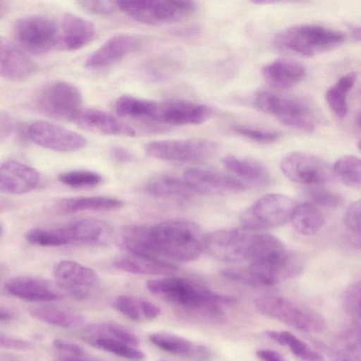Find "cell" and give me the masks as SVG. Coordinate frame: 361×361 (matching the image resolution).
Here are the masks:
<instances>
[{
  "label": "cell",
  "instance_id": "1",
  "mask_svg": "<svg viewBox=\"0 0 361 361\" xmlns=\"http://www.w3.org/2000/svg\"><path fill=\"white\" fill-rule=\"evenodd\" d=\"M203 238L199 227L186 221L170 220L144 226L142 254L190 262L200 255Z\"/></svg>",
  "mask_w": 361,
  "mask_h": 361
},
{
  "label": "cell",
  "instance_id": "2",
  "mask_svg": "<svg viewBox=\"0 0 361 361\" xmlns=\"http://www.w3.org/2000/svg\"><path fill=\"white\" fill-rule=\"evenodd\" d=\"M250 264L246 269L259 286H271L293 277L300 266L276 237L254 233L247 255Z\"/></svg>",
  "mask_w": 361,
  "mask_h": 361
},
{
  "label": "cell",
  "instance_id": "3",
  "mask_svg": "<svg viewBox=\"0 0 361 361\" xmlns=\"http://www.w3.org/2000/svg\"><path fill=\"white\" fill-rule=\"evenodd\" d=\"M145 285L149 291L173 305L212 316L220 313L222 305L233 304L236 301L233 296L214 292L184 278L149 280Z\"/></svg>",
  "mask_w": 361,
  "mask_h": 361
},
{
  "label": "cell",
  "instance_id": "4",
  "mask_svg": "<svg viewBox=\"0 0 361 361\" xmlns=\"http://www.w3.org/2000/svg\"><path fill=\"white\" fill-rule=\"evenodd\" d=\"M126 111L130 118L171 126L200 124L213 114L210 106L192 101H155L136 97H131L128 100Z\"/></svg>",
  "mask_w": 361,
  "mask_h": 361
},
{
  "label": "cell",
  "instance_id": "5",
  "mask_svg": "<svg viewBox=\"0 0 361 361\" xmlns=\"http://www.w3.org/2000/svg\"><path fill=\"white\" fill-rule=\"evenodd\" d=\"M345 39L340 31L318 24L301 23L280 30L273 44L285 51L312 56L337 47Z\"/></svg>",
  "mask_w": 361,
  "mask_h": 361
},
{
  "label": "cell",
  "instance_id": "6",
  "mask_svg": "<svg viewBox=\"0 0 361 361\" xmlns=\"http://www.w3.org/2000/svg\"><path fill=\"white\" fill-rule=\"evenodd\" d=\"M118 8L133 20L159 25L180 21L195 11L194 1L181 0L116 1Z\"/></svg>",
  "mask_w": 361,
  "mask_h": 361
},
{
  "label": "cell",
  "instance_id": "7",
  "mask_svg": "<svg viewBox=\"0 0 361 361\" xmlns=\"http://www.w3.org/2000/svg\"><path fill=\"white\" fill-rule=\"evenodd\" d=\"M255 306L260 313L302 331L319 333L326 326L320 314L281 296H261Z\"/></svg>",
  "mask_w": 361,
  "mask_h": 361
},
{
  "label": "cell",
  "instance_id": "8",
  "mask_svg": "<svg viewBox=\"0 0 361 361\" xmlns=\"http://www.w3.org/2000/svg\"><path fill=\"white\" fill-rule=\"evenodd\" d=\"M295 205L286 195L268 193L247 208L240 221L244 228L250 231L279 227L290 221Z\"/></svg>",
  "mask_w": 361,
  "mask_h": 361
},
{
  "label": "cell",
  "instance_id": "9",
  "mask_svg": "<svg viewBox=\"0 0 361 361\" xmlns=\"http://www.w3.org/2000/svg\"><path fill=\"white\" fill-rule=\"evenodd\" d=\"M218 151L216 142L204 138L157 140L145 145L149 156L170 161H204L214 157Z\"/></svg>",
  "mask_w": 361,
  "mask_h": 361
},
{
  "label": "cell",
  "instance_id": "10",
  "mask_svg": "<svg viewBox=\"0 0 361 361\" xmlns=\"http://www.w3.org/2000/svg\"><path fill=\"white\" fill-rule=\"evenodd\" d=\"M36 106L44 116L73 121L82 109V94L73 84L55 81L44 86L37 94Z\"/></svg>",
  "mask_w": 361,
  "mask_h": 361
},
{
  "label": "cell",
  "instance_id": "11",
  "mask_svg": "<svg viewBox=\"0 0 361 361\" xmlns=\"http://www.w3.org/2000/svg\"><path fill=\"white\" fill-rule=\"evenodd\" d=\"M18 42L33 54H43L59 44V29L48 17L32 15L19 18L13 27Z\"/></svg>",
  "mask_w": 361,
  "mask_h": 361
},
{
  "label": "cell",
  "instance_id": "12",
  "mask_svg": "<svg viewBox=\"0 0 361 361\" xmlns=\"http://www.w3.org/2000/svg\"><path fill=\"white\" fill-rule=\"evenodd\" d=\"M55 285L63 295L77 300L89 298L99 285L93 269L71 260H61L53 267Z\"/></svg>",
  "mask_w": 361,
  "mask_h": 361
},
{
  "label": "cell",
  "instance_id": "13",
  "mask_svg": "<svg viewBox=\"0 0 361 361\" xmlns=\"http://www.w3.org/2000/svg\"><path fill=\"white\" fill-rule=\"evenodd\" d=\"M280 169L290 180L304 185H318L329 181L333 175L332 168L321 157L302 152L286 154L281 161Z\"/></svg>",
  "mask_w": 361,
  "mask_h": 361
},
{
  "label": "cell",
  "instance_id": "14",
  "mask_svg": "<svg viewBox=\"0 0 361 361\" xmlns=\"http://www.w3.org/2000/svg\"><path fill=\"white\" fill-rule=\"evenodd\" d=\"M251 231L246 228L212 231L204 236L203 247L209 255L221 261L247 259L254 234Z\"/></svg>",
  "mask_w": 361,
  "mask_h": 361
},
{
  "label": "cell",
  "instance_id": "15",
  "mask_svg": "<svg viewBox=\"0 0 361 361\" xmlns=\"http://www.w3.org/2000/svg\"><path fill=\"white\" fill-rule=\"evenodd\" d=\"M27 133L32 142L55 152H75L87 145L86 139L80 134L45 121L32 123Z\"/></svg>",
  "mask_w": 361,
  "mask_h": 361
},
{
  "label": "cell",
  "instance_id": "16",
  "mask_svg": "<svg viewBox=\"0 0 361 361\" xmlns=\"http://www.w3.org/2000/svg\"><path fill=\"white\" fill-rule=\"evenodd\" d=\"M182 179L194 193L220 195L238 193L246 189V185L238 178L209 169H187Z\"/></svg>",
  "mask_w": 361,
  "mask_h": 361
},
{
  "label": "cell",
  "instance_id": "17",
  "mask_svg": "<svg viewBox=\"0 0 361 361\" xmlns=\"http://www.w3.org/2000/svg\"><path fill=\"white\" fill-rule=\"evenodd\" d=\"M4 289L10 295L30 302H49L63 295L56 285L32 275L14 276L6 282Z\"/></svg>",
  "mask_w": 361,
  "mask_h": 361
},
{
  "label": "cell",
  "instance_id": "18",
  "mask_svg": "<svg viewBox=\"0 0 361 361\" xmlns=\"http://www.w3.org/2000/svg\"><path fill=\"white\" fill-rule=\"evenodd\" d=\"M140 41L139 37L131 34L114 35L87 58L85 65L92 69L110 66L135 50Z\"/></svg>",
  "mask_w": 361,
  "mask_h": 361
},
{
  "label": "cell",
  "instance_id": "19",
  "mask_svg": "<svg viewBox=\"0 0 361 361\" xmlns=\"http://www.w3.org/2000/svg\"><path fill=\"white\" fill-rule=\"evenodd\" d=\"M78 126L92 131L109 135L134 137L135 129L114 115L97 109H81L73 121Z\"/></svg>",
  "mask_w": 361,
  "mask_h": 361
},
{
  "label": "cell",
  "instance_id": "20",
  "mask_svg": "<svg viewBox=\"0 0 361 361\" xmlns=\"http://www.w3.org/2000/svg\"><path fill=\"white\" fill-rule=\"evenodd\" d=\"M39 172L23 163L11 160L0 166V191L22 195L34 190L39 182Z\"/></svg>",
  "mask_w": 361,
  "mask_h": 361
},
{
  "label": "cell",
  "instance_id": "21",
  "mask_svg": "<svg viewBox=\"0 0 361 361\" xmlns=\"http://www.w3.org/2000/svg\"><path fill=\"white\" fill-rule=\"evenodd\" d=\"M35 70L34 61L19 47L0 36V76L22 80L30 77Z\"/></svg>",
  "mask_w": 361,
  "mask_h": 361
},
{
  "label": "cell",
  "instance_id": "22",
  "mask_svg": "<svg viewBox=\"0 0 361 361\" xmlns=\"http://www.w3.org/2000/svg\"><path fill=\"white\" fill-rule=\"evenodd\" d=\"M95 35L96 28L91 21L75 14L66 13L61 20L59 47L66 50H77L89 44Z\"/></svg>",
  "mask_w": 361,
  "mask_h": 361
},
{
  "label": "cell",
  "instance_id": "23",
  "mask_svg": "<svg viewBox=\"0 0 361 361\" xmlns=\"http://www.w3.org/2000/svg\"><path fill=\"white\" fill-rule=\"evenodd\" d=\"M254 105L259 111L275 116L279 121L309 116L310 114L309 106L302 101L269 92H259L255 97Z\"/></svg>",
  "mask_w": 361,
  "mask_h": 361
},
{
  "label": "cell",
  "instance_id": "24",
  "mask_svg": "<svg viewBox=\"0 0 361 361\" xmlns=\"http://www.w3.org/2000/svg\"><path fill=\"white\" fill-rule=\"evenodd\" d=\"M149 340L159 349L174 355L196 361H203L211 356L206 346L171 333H154L149 336Z\"/></svg>",
  "mask_w": 361,
  "mask_h": 361
},
{
  "label": "cell",
  "instance_id": "25",
  "mask_svg": "<svg viewBox=\"0 0 361 361\" xmlns=\"http://www.w3.org/2000/svg\"><path fill=\"white\" fill-rule=\"evenodd\" d=\"M262 74L273 87L288 89L300 82L305 76V66L297 61L279 58L264 66Z\"/></svg>",
  "mask_w": 361,
  "mask_h": 361
},
{
  "label": "cell",
  "instance_id": "26",
  "mask_svg": "<svg viewBox=\"0 0 361 361\" xmlns=\"http://www.w3.org/2000/svg\"><path fill=\"white\" fill-rule=\"evenodd\" d=\"M68 228L71 243L104 246L111 242L113 236L111 226L107 222L97 219H82Z\"/></svg>",
  "mask_w": 361,
  "mask_h": 361
},
{
  "label": "cell",
  "instance_id": "27",
  "mask_svg": "<svg viewBox=\"0 0 361 361\" xmlns=\"http://www.w3.org/2000/svg\"><path fill=\"white\" fill-rule=\"evenodd\" d=\"M124 205L120 199L107 196L66 197L53 204L54 212L68 214L83 211L109 212L118 210Z\"/></svg>",
  "mask_w": 361,
  "mask_h": 361
},
{
  "label": "cell",
  "instance_id": "28",
  "mask_svg": "<svg viewBox=\"0 0 361 361\" xmlns=\"http://www.w3.org/2000/svg\"><path fill=\"white\" fill-rule=\"evenodd\" d=\"M114 266L123 271L142 275H169L178 270L173 264L156 257L135 254L117 259Z\"/></svg>",
  "mask_w": 361,
  "mask_h": 361
},
{
  "label": "cell",
  "instance_id": "29",
  "mask_svg": "<svg viewBox=\"0 0 361 361\" xmlns=\"http://www.w3.org/2000/svg\"><path fill=\"white\" fill-rule=\"evenodd\" d=\"M224 166L235 178L255 185H265L269 183L270 172L262 162L250 158L239 157L234 155L225 157Z\"/></svg>",
  "mask_w": 361,
  "mask_h": 361
},
{
  "label": "cell",
  "instance_id": "30",
  "mask_svg": "<svg viewBox=\"0 0 361 361\" xmlns=\"http://www.w3.org/2000/svg\"><path fill=\"white\" fill-rule=\"evenodd\" d=\"M145 191L158 199L185 200L194 193L181 178L160 175L151 178L145 185Z\"/></svg>",
  "mask_w": 361,
  "mask_h": 361
},
{
  "label": "cell",
  "instance_id": "31",
  "mask_svg": "<svg viewBox=\"0 0 361 361\" xmlns=\"http://www.w3.org/2000/svg\"><path fill=\"white\" fill-rule=\"evenodd\" d=\"M30 314L39 321L51 326L73 329L81 326L85 319L78 312L71 309L53 305H43L32 307Z\"/></svg>",
  "mask_w": 361,
  "mask_h": 361
},
{
  "label": "cell",
  "instance_id": "32",
  "mask_svg": "<svg viewBox=\"0 0 361 361\" xmlns=\"http://www.w3.org/2000/svg\"><path fill=\"white\" fill-rule=\"evenodd\" d=\"M113 306L126 317L135 322L152 320L161 314V309L156 304L130 295L117 296L113 302Z\"/></svg>",
  "mask_w": 361,
  "mask_h": 361
},
{
  "label": "cell",
  "instance_id": "33",
  "mask_svg": "<svg viewBox=\"0 0 361 361\" xmlns=\"http://www.w3.org/2000/svg\"><path fill=\"white\" fill-rule=\"evenodd\" d=\"M290 221L298 233L305 235H313L323 228L325 218L316 205L305 202L295 205Z\"/></svg>",
  "mask_w": 361,
  "mask_h": 361
},
{
  "label": "cell",
  "instance_id": "34",
  "mask_svg": "<svg viewBox=\"0 0 361 361\" xmlns=\"http://www.w3.org/2000/svg\"><path fill=\"white\" fill-rule=\"evenodd\" d=\"M356 78V73H348L340 78L326 92L325 99L327 104L338 118H343L347 114V94L353 87Z\"/></svg>",
  "mask_w": 361,
  "mask_h": 361
},
{
  "label": "cell",
  "instance_id": "35",
  "mask_svg": "<svg viewBox=\"0 0 361 361\" xmlns=\"http://www.w3.org/2000/svg\"><path fill=\"white\" fill-rule=\"evenodd\" d=\"M265 336L269 339L290 349L293 354L306 361H322V355L306 343L287 331L267 330Z\"/></svg>",
  "mask_w": 361,
  "mask_h": 361
},
{
  "label": "cell",
  "instance_id": "36",
  "mask_svg": "<svg viewBox=\"0 0 361 361\" xmlns=\"http://www.w3.org/2000/svg\"><path fill=\"white\" fill-rule=\"evenodd\" d=\"M82 336L104 337L118 340L137 347V336L128 328L114 322L91 324L84 328Z\"/></svg>",
  "mask_w": 361,
  "mask_h": 361
},
{
  "label": "cell",
  "instance_id": "37",
  "mask_svg": "<svg viewBox=\"0 0 361 361\" xmlns=\"http://www.w3.org/2000/svg\"><path fill=\"white\" fill-rule=\"evenodd\" d=\"M87 343L123 358L140 361L145 358V353L137 347L123 341L104 337L81 336Z\"/></svg>",
  "mask_w": 361,
  "mask_h": 361
},
{
  "label": "cell",
  "instance_id": "38",
  "mask_svg": "<svg viewBox=\"0 0 361 361\" xmlns=\"http://www.w3.org/2000/svg\"><path fill=\"white\" fill-rule=\"evenodd\" d=\"M31 244L43 247H58L71 244L70 233L64 228H34L25 233Z\"/></svg>",
  "mask_w": 361,
  "mask_h": 361
},
{
  "label": "cell",
  "instance_id": "39",
  "mask_svg": "<svg viewBox=\"0 0 361 361\" xmlns=\"http://www.w3.org/2000/svg\"><path fill=\"white\" fill-rule=\"evenodd\" d=\"M333 174L345 185L359 188L361 185V162L354 155L339 157L332 167Z\"/></svg>",
  "mask_w": 361,
  "mask_h": 361
},
{
  "label": "cell",
  "instance_id": "40",
  "mask_svg": "<svg viewBox=\"0 0 361 361\" xmlns=\"http://www.w3.org/2000/svg\"><path fill=\"white\" fill-rule=\"evenodd\" d=\"M63 184L73 188H87L98 185L102 183V176L94 171L74 170L61 173L58 176Z\"/></svg>",
  "mask_w": 361,
  "mask_h": 361
},
{
  "label": "cell",
  "instance_id": "41",
  "mask_svg": "<svg viewBox=\"0 0 361 361\" xmlns=\"http://www.w3.org/2000/svg\"><path fill=\"white\" fill-rule=\"evenodd\" d=\"M233 130L236 134L262 144L274 143L282 135L279 131L259 130L244 126H235Z\"/></svg>",
  "mask_w": 361,
  "mask_h": 361
},
{
  "label": "cell",
  "instance_id": "42",
  "mask_svg": "<svg viewBox=\"0 0 361 361\" xmlns=\"http://www.w3.org/2000/svg\"><path fill=\"white\" fill-rule=\"evenodd\" d=\"M360 200L353 202L348 206L345 214V224L354 243L360 245Z\"/></svg>",
  "mask_w": 361,
  "mask_h": 361
},
{
  "label": "cell",
  "instance_id": "43",
  "mask_svg": "<svg viewBox=\"0 0 361 361\" xmlns=\"http://www.w3.org/2000/svg\"><path fill=\"white\" fill-rule=\"evenodd\" d=\"M343 308L351 317H360V283L350 284L345 290L343 297Z\"/></svg>",
  "mask_w": 361,
  "mask_h": 361
},
{
  "label": "cell",
  "instance_id": "44",
  "mask_svg": "<svg viewBox=\"0 0 361 361\" xmlns=\"http://www.w3.org/2000/svg\"><path fill=\"white\" fill-rule=\"evenodd\" d=\"M310 197L314 205L323 207L334 208L342 202V198L338 194L322 188L313 189L310 192Z\"/></svg>",
  "mask_w": 361,
  "mask_h": 361
},
{
  "label": "cell",
  "instance_id": "45",
  "mask_svg": "<svg viewBox=\"0 0 361 361\" xmlns=\"http://www.w3.org/2000/svg\"><path fill=\"white\" fill-rule=\"evenodd\" d=\"M79 5L87 11L100 16H108L118 10L116 1H80Z\"/></svg>",
  "mask_w": 361,
  "mask_h": 361
},
{
  "label": "cell",
  "instance_id": "46",
  "mask_svg": "<svg viewBox=\"0 0 361 361\" xmlns=\"http://www.w3.org/2000/svg\"><path fill=\"white\" fill-rule=\"evenodd\" d=\"M31 348L30 341L0 332V349L26 350Z\"/></svg>",
  "mask_w": 361,
  "mask_h": 361
},
{
  "label": "cell",
  "instance_id": "47",
  "mask_svg": "<svg viewBox=\"0 0 361 361\" xmlns=\"http://www.w3.org/2000/svg\"><path fill=\"white\" fill-rule=\"evenodd\" d=\"M53 346L59 355L85 356V350L79 345L63 339L56 338L53 341Z\"/></svg>",
  "mask_w": 361,
  "mask_h": 361
},
{
  "label": "cell",
  "instance_id": "48",
  "mask_svg": "<svg viewBox=\"0 0 361 361\" xmlns=\"http://www.w3.org/2000/svg\"><path fill=\"white\" fill-rule=\"evenodd\" d=\"M110 154L112 159L119 163L133 162L135 157L128 149L121 146H113L110 149Z\"/></svg>",
  "mask_w": 361,
  "mask_h": 361
},
{
  "label": "cell",
  "instance_id": "49",
  "mask_svg": "<svg viewBox=\"0 0 361 361\" xmlns=\"http://www.w3.org/2000/svg\"><path fill=\"white\" fill-rule=\"evenodd\" d=\"M12 121L8 114L0 111V141L5 139L11 132Z\"/></svg>",
  "mask_w": 361,
  "mask_h": 361
},
{
  "label": "cell",
  "instance_id": "50",
  "mask_svg": "<svg viewBox=\"0 0 361 361\" xmlns=\"http://www.w3.org/2000/svg\"><path fill=\"white\" fill-rule=\"evenodd\" d=\"M256 355L260 361H285L282 355L274 350L259 349Z\"/></svg>",
  "mask_w": 361,
  "mask_h": 361
},
{
  "label": "cell",
  "instance_id": "51",
  "mask_svg": "<svg viewBox=\"0 0 361 361\" xmlns=\"http://www.w3.org/2000/svg\"><path fill=\"white\" fill-rule=\"evenodd\" d=\"M200 29L198 26H190L178 29L175 33L182 36H194L200 33Z\"/></svg>",
  "mask_w": 361,
  "mask_h": 361
},
{
  "label": "cell",
  "instance_id": "52",
  "mask_svg": "<svg viewBox=\"0 0 361 361\" xmlns=\"http://www.w3.org/2000/svg\"><path fill=\"white\" fill-rule=\"evenodd\" d=\"M55 361H90L86 355L73 356L59 355Z\"/></svg>",
  "mask_w": 361,
  "mask_h": 361
},
{
  "label": "cell",
  "instance_id": "53",
  "mask_svg": "<svg viewBox=\"0 0 361 361\" xmlns=\"http://www.w3.org/2000/svg\"><path fill=\"white\" fill-rule=\"evenodd\" d=\"M15 317L13 312L4 308H0V322L13 320Z\"/></svg>",
  "mask_w": 361,
  "mask_h": 361
},
{
  "label": "cell",
  "instance_id": "54",
  "mask_svg": "<svg viewBox=\"0 0 361 361\" xmlns=\"http://www.w3.org/2000/svg\"><path fill=\"white\" fill-rule=\"evenodd\" d=\"M349 30L352 37L355 41L359 42L360 40V27L357 25H349Z\"/></svg>",
  "mask_w": 361,
  "mask_h": 361
},
{
  "label": "cell",
  "instance_id": "55",
  "mask_svg": "<svg viewBox=\"0 0 361 361\" xmlns=\"http://www.w3.org/2000/svg\"><path fill=\"white\" fill-rule=\"evenodd\" d=\"M6 267L0 264V281L6 274Z\"/></svg>",
  "mask_w": 361,
  "mask_h": 361
},
{
  "label": "cell",
  "instance_id": "56",
  "mask_svg": "<svg viewBox=\"0 0 361 361\" xmlns=\"http://www.w3.org/2000/svg\"><path fill=\"white\" fill-rule=\"evenodd\" d=\"M2 230H3L2 226H1V225L0 224V235H1V234L2 233Z\"/></svg>",
  "mask_w": 361,
  "mask_h": 361
},
{
  "label": "cell",
  "instance_id": "57",
  "mask_svg": "<svg viewBox=\"0 0 361 361\" xmlns=\"http://www.w3.org/2000/svg\"><path fill=\"white\" fill-rule=\"evenodd\" d=\"M160 361H164V360H160Z\"/></svg>",
  "mask_w": 361,
  "mask_h": 361
}]
</instances>
